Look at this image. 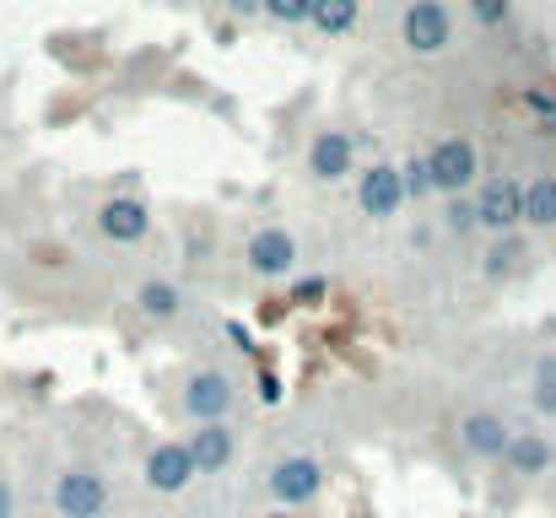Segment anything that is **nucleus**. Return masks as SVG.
I'll return each instance as SVG.
<instances>
[{"instance_id": "39448f33", "label": "nucleus", "mask_w": 556, "mask_h": 518, "mask_svg": "<svg viewBox=\"0 0 556 518\" xmlns=\"http://www.w3.org/2000/svg\"><path fill=\"white\" fill-rule=\"evenodd\" d=\"M141 481H147L157 497H179V492H189V487L200 481L189 443H179V438L152 443V448H147V459H141Z\"/></svg>"}, {"instance_id": "f8f14e48", "label": "nucleus", "mask_w": 556, "mask_h": 518, "mask_svg": "<svg viewBox=\"0 0 556 518\" xmlns=\"http://www.w3.org/2000/svg\"><path fill=\"white\" fill-rule=\"evenodd\" d=\"M352 168H357V141H352L346 130H319V136L308 141V178L341 184Z\"/></svg>"}, {"instance_id": "bb28decb", "label": "nucleus", "mask_w": 556, "mask_h": 518, "mask_svg": "<svg viewBox=\"0 0 556 518\" xmlns=\"http://www.w3.org/2000/svg\"><path fill=\"white\" fill-rule=\"evenodd\" d=\"M227 11H232V16H254V11H260V0H227Z\"/></svg>"}, {"instance_id": "412c9836", "label": "nucleus", "mask_w": 556, "mask_h": 518, "mask_svg": "<svg viewBox=\"0 0 556 518\" xmlns=\"http://www.w3.org/2000/svg\"><path fill=\"white\" fill-rule=\"evenodd\" d=\"M443 227H448V232H476V227H481V222H476V200L454 194L448 211H443Z\"/></svg>"}, {"instance_id": "0eeeda50", "label": "nucleus", "mask_w": 556, "mask_h": 518, "mask_svg": "<svg viewBox=\"0 0 556 518\" xmlns=\"http://www.w3.org/2000/svg\"><path fill=\"white\" fill-rule=\"evenodd\" d=\"M400 38H405L410 54H443L454 43V11L443 0H410L405 22H400Z\"/></svg>"}, {"instance_id": "f03ea898", "label": "nucleus", "mask_w": 556, "mask_h": 518, "mask_svg": "<svg viewBox=\"0 0 556 518\" xmlns=\"http://www.w3.org/2000/svg\"><path fill=\"white\" fill-rule=\"evenodd\" d=\"M232 405H238V389H232V378L222 367H194L185 378V389H179V410L194 427L200 421H227Z\"/></svg>"}, {"instance_id": "7ed1b4c3", "label": "nucleus", "mask_w": 556, "mask_h": 518, "mask_svg": "<svg viewBox=\"0 0 556 518\" xmlns=\"http://www.w3.org/2000/svg\"><path fill=\"white\" fill-rule=\"evenodd\" d=\"M109 476L92 465H71L54 481V514L60 518H103L109 514Z\"/></svg>"}, {"instance_id": "9d476101", "label": "nucleus", "mask_w": 556, "mask_h": 518, "mask_svg": "<svg viewBox=\"0 0 556 518\" xmlns=\"http://www.w3.org/2000/svg\"><path fill=\"white\" fill-rule=\"evenodd\" d=\"M508 443H514V427H508L497 410H465V416H459V448H465L470 459H497V465H503Z\"/></svg>"}, {"instance_id": "4468645a", "label": "nucleus", "mask_w": 556, "mask_h": 518, "mask_svg": "<svg viewBox=\"0 0 556 518\" xmlns=\"http://www.w3.org/2000/svg\"><path fill=\"white\" fill-rule=\"evenodd\" d=\"M552 465H556V443L546 432H514V443H508V454H503V470H508V476L535 481V476H552Z\"/></svg>"}, {"instance_id": "5701e85b", "label": "nucleus", "mask_w": 556, "mask_h": 518, "mask_svg": "<svg viewBox=\"0 0 556 518\" xmlns=\"http://www.w3.org/2000/svg\"><path fill=\"white\" fill-rule=\"evenodd\" d=\"M405 194H410V200H427V194H438V189H432V168H427V157H410V163H405Z\"/></svg>"}, {"instance_id": "6e6552de", "label": "nucleus", "mask_w": 556, "mask_h": 518, "mask_svg": "<svg viewBox=\"0 0 556 518\" xmlns=\"http://www.w3.org/2000/svg\"><path fill=\"white\" fill-rule=\"evenodd\" d=\"M405 173L394 168V163H372V168L357 173V205H363V216L368 222H394L400 211H405Z\"/></svg>"}, {"instance_id": "4be33fe9", "label": "nucleus", "mask_w": 556, "mask_h": 518, "mask_svg": "<svg viewBox=\"0 0 556 518\" xmlns=\"http://www.w3.org/2000/svg\"><path fill=\"white\" fill-rule=\"evenodd\" d=\"M330 298V281L325 276H303V281H292V292H287V303H298V308H314V303H325Z\"/></svg>"}, {"instance_id": "9b49d317", "label": "nucleus", "mask_w": 556, "mask_h": 518, "mask_svg": "<svg viewBox=\"0 0 556 518\" xmlns=\"http://www.w3.org/2000/svg\"><path fill=\"white\" fill-rule=\"evenodd\" d=\"M98 232H103L109 243H141V238L152 232L147 200H141V194H114V200H103V205H98Z\"/></svg>"}, {"instance_id": "20e7f679", "label": "nucleus", "mask_w": 556, "mask_h": 518, "mask_svg": "<svg viewBox=\"0 0 556 518\" xmlns=\"http://www.w3.org/2000/svg\"><path fill=\"white\" fill-rule=\"evenodd\" d=\"M427 168H432V189L438 194H470L481 184V152L465 141V136H443L432 152H427Z\"/></svg>"}, {"instance_id": "aec40b11", "label": "nucleus", "mask_w": 556, "mask_h": 518, "mask_svg": "<svg viewBox=\"0 0 556 518\" xmlns=\"http://www.w3.org/2000/svg\"><path fill=\"white\" fill-rule=\"evenodd\" d=\"M260 11H265L270 22L298 27V22H308V16H314V0H260Z\"/></svg>"}, {"instance_id": "cd10ccee", "label": "nucleus", "mask_w": 556, "mask_h": 518, "mask_svg": "<svg viewBox=\"0 0 556 518\" xmlns=\"http://www.w3.org/2000/svg\"><path fill=\"white\" fill-rule=\"evenodd\" d=\"M265 518H303V514H292V508H270Z\"/></svg>"}, {"instance_id": "dca6fc26", "label": "nucleus", "mask_w": 556, "mask_h": 518, "mask_svg": "<svg viewBox=\"0 0 556 518\" xmlns=\"http://www.w3.org/2000/svg\"><path fill=\"white\" fill-rule=\"evenodd\" d=\"M525 227H556V173H541L525 184Z\"/></svg>"}, {"instance_id": "6ab92c4d", "label": "nucleus", "mask_w": 556, "mask_h": 518, "mask_svg": "<svg viewBox=\"0 0 556 518\" xmlns=\"http://www.w3.org/2000/svg\"><path fill=\"white\" fill-rule=\"evenodd\" d=\"M530 405L541 416H556V356L535 362V378H530Z\"/></svg>"}, {"instance_id": "2eb2a0df", "label": "nucleus", "mask_w": 556, "mask_h": 518, "mask_svg": "<svg viewBox=\"0 0 556 518\" xmlns=\"http://www.w3.org/2000/svg\"><path fill=\"white\" fill-rule=\"evenodd\" d=\"M136 314H141L147 325H174V319L185 314V287H174V281H163V276L141 281V287H136Z\"/></svg>"}, {"instance_id": "ddd939ff", "label": "nucleus", "mask_w": 556, "mask_h": 518, "mask_svg": "<svg viewBox=\"0 0 556 518\" xmlns=\"http://www.w3.org/2000/svg\"><path fill=\"white\" fill-rule=\"evenodd\" d=\"M185 443H189V454H194V470L200 476H222L238 459V432L227 421H200Z\"/></svg>"}, {"instance_id": "f3484780", "label": "nucleus", "mask_w": 556, "mask_h": 518, "mask_svg": "<svg viewBox=\"0 0 556 518\" xmlns=\"http://www.w3.org/2000/svg\"><path fill=\"white\" fill-rule=\"evenodd\" d=\"M325 38H341L363 22V0H314V16H308Z\"/></svg>"}, {"instance_id": "b1692460", "label": "nucleus", "mask_w": 556, "mask_h": 518, "mask_svg": "<svg viewBox=\"0 0 556 518\" xmlns=\"http://www.w3.org/2000/svg\"><path fill=\"white\" fill-rule=\"evenodd\" d=\"M470 16L481 27H497V22H508V0H470Z\"/></svg>"}, {"instance_id": "a211bd4d", "label": "nucleus", "mask_w": 556, "mask_h": 518, "mask_svg": "<svg viewBox=\"0 0 556 518\" xmlns=\"http://www.w3.org/2000/svg\"><path fill=\"white\" fill-rule=\"evenodd\" d=\"M525 260H530V254H525V238H519V232H508V238H497V243H492V254H486L481 276H486V281H508Z\"/></svg>"}, {"instance_id": "393cba45", "label": "nucleus", "mask_w": 556, "mask_h": 518, "mask_svg": "<svg viewBox=\"0 0 556 518\" xmlns=\"http://www.w3.org/2000/svg\"><path fill=\"white\" fill-rule=\"evenodd\" d=\"M525 109H530V114H541V125H546V119H556V92L530 87V92H525Z\"/></svg>"}, {"instance_id": "a878e982", "label": "nucleus", "mask_w": 556, "mask_h": 518, "mask_svg": "<svg viewBox=\"0 0 556 518\" xmlns=\"http://www.w3.org/2000/svg\"><path fill=\"white\" fill-rule=\"evenodd\" d=\"M0 518H16V487H11V476H0Z\"/></svg>"}, {"instance_id": "1a4fd4ad", "label": "nucleus", "mask_w": 556, "mask_h": 518, "mask_svg": "<svg viewBox=\"0 0 556 518\" xmlns=\"http://www.w3.org/2000/svg\"><path fill=\"white\" fill-rule=\"evenodd\" d=\"M298 238L287 232V227H260L254 238H249V249H243V265L260 276V281H281V276H292L298 270Z\"/></svg>"}, {"instance_id": "423d86ee", "label": "nucleus", "mask_w": 556, "mask_h": 518, "mask_svg": "<svg viewBox=\"0 0 556 518\" xmlns=\"http://www.w3.org/2000/svg\"><path fill=\"white\" fill-rule=\"evenodd\" d=\"M470 200H476V222H481L486 232L508 238V232L525 227V184H514V178H486V184H476Z\"/></svg>"}, {"instance_id": "f257e3e1", "label": "nucleus", "mask_w": 556, "mask_h": 518, "mask_svg": "<svg viewBox=\"0 0 556 518\" xmlns=\"http://www.w3.org/2000/svg\"><path fill=\"white\" fill-rule=\"evenodd\" d=\"M265 492H270V503H276V508L303 514V508H314V503H319V492H325V465H319L314 454H287V459H276V465H270Z\"/></svg>"}]
</instances>
